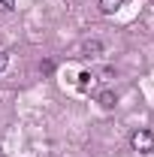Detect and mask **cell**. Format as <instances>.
Returning <instances> with one entry per match:
<instances>
[{
	"mask_svg": "<svg viewBox=\"0 0 154 157\" xmlns=\"http://www.w3.org/2000/svg\"><path fill=\"white\" fill-rule=\"evenodd\" d=\"M82 82H79V88H88V85H91V82H94V76H91V73H82Z\"/></svg>",
	"mask_w": 154,
	"mask_h": 157,
	"instance_id": "5",
	"label": "cell"
},
{
	"mask_svg": "<svg viewBox=\"0 0 154 157\" xmlns=\"http://www.w3.org/2000/svg\"><path fill=\"white\" fill-rule=\"evenodd\" d=\"M121 3H124V0H100V9H103L106 15H112V12H115Z\"/></svg>",
	"mask_w": 154,
	"mask_h": 157,
	"instance_id": "4",
	"label": "cell"
},
{
	"mask_svg": "<svg viewBox=\"0 0 154 157\" xmlns=\"http://www.w3.org/2000/svg\"><path fill=\"white\" fill-rule=\"evenodd\" d=\"M6 67H9V55L0 52V73H6Z\"/></svg>",
	"mask_w": 154,
	"mask_h": 157,
	"instance_id": "6",
	"label": "cell"
},
{
	"mask_svg": "<svg viewBox=\"0 0 154 157\" xmlns=\"http://www.w3.org/2000/svg\"><path fill=\"white\" fill-rule=\"evenodd\" d=\"M97 103H100V106H103V109H106V112H109V109H115V103H118V97H115V94H112V91H103V94H100V97H97Z\"/></svg>",
	"mask_w": 154,
	"mask_h": 157,
	"instance_id": "3",
	"label": "cell"
},
{
	"mask_svg": "<svg viewBox=\"0 0 154 157\" xmlns=\"http://www.w3.org/2000/svg\"><path fill=\"white\" fill-rule=\"evenodd\" d=\"M130 145H133V151H139V154H151L154 151V133L151 130H136L133 136H130Z\"/></svg>",
	"mask_w": 154,
	"mask_h": 157,
	"instance_id": "1",
	"label": "cell"
},
{
	"mask_svg": "<svg viewBox=\"0 0 154 157\" xmlns=\"http://www.w3.org/2000/svg\"><path fill=\"white\" fill-rule=\"evenodd\" d=\"M0 3H3V6H6V9H9V6H12V0H0Z\"/></svg>",
	"mask_w": 154,
	"mask_h": 157,
	"instance_id": "7",
	"label": "cell"
},
{
	"mask_svg": "<svg viewBox=\"0 0 154 157\" xmlns=\"http://www.w3.org/2000/svg\"><path fill=\"white\" fill-rule=\"evenodd\" d=\"M103 55V42L100 39H85L82 42V58H100Z\"/></svg>",
	"mask_w": 154,
	"mask_h": 157,
	"instance_id": "2",
	"label": "cell"
}]
</instances>
